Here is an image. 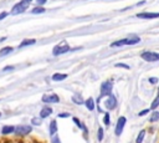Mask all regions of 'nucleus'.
Wrapping results in <instances>:
<instances>
[{
	"mask_svg": "<svg viewBox=\"0 0 159 143\" xmlns=\"http://www.w3.org/2000/svg\"><path fill=\"white\" fill-rule=\"evenodd\" d=\"M67 51H70V46H68V44L66 41H62L57 46L53 47L52 53H53V56H58V55H62V53H65Z\"/></svg>",
	"mask_w": 159,
	"mask_h": 143,
	"instance_id": "obj_3",
	"label": "nucleus"
},
{
	"mask_svg": "<svg viewBox=\"0 0 159 143\" xmlns=\"http://www.w3.org/2000/svg\"><path fill=\"white\" fill-rule=\"evenodd\" d=\"M149 82H150V83H157V82H158V78H157V77H150V78H149Z\"/></svg>",
	"mask_w": 159,
	"mask_h": 143,
	"instance_id": "obj_33",
	"label": "nucleus"
},
{
	"mask_svg": "<svg viewBox=\"0 0 159 143\" xmlns=\"http://www.w3.org/2000/svg\"><path fill=\"white\" fill-rule=\"evenodd\" d=\"M137 17H139V19H157V17H159V12H139V14H137Z\"/></svg>",
	"mask_w": 159,
	"mask_h": 143,
	"instance_id": "obj_9",
	"label": "nucleus"
},
{
	"mask_svg": "<svg viewBox=\"0 0 159 143\" xmlns=\"http://www.w3.org/2000/svg\"><path fill=\"white\" fill-rule=\"evenodd\" d=\"M103 123H104L106 126H108V124L111 123V118H109V113H108V112H106V113H104V117H103Z\"/></svg>",
	"mask_w": 159,
	"mask_h": 143,
	"instance_id": "obj_25",
	"label": "nucleus"
},
{
	"mask_svg": "<svg viewBox=\"0 0 159 143\" xmlns=\"http://www.w3.org/2000/svg\"><path fill=\"white\" fill-rule=\"evenodd\" d=\"M41 118L40 117H34L32 119H31V124L32 126H41Z\"/></svg>",
	"mask_w": 159,
	"mask_h": 143,
	"instance_id": "obj_23",
	"label": "nucleus"
},
{
	"mask_svg": "<svg viewBox=\"0 0 159 143\" xmlns=\"http://www.w3.org/2000/svg\"><path fill=\"white\" fill-rule=\"evenodd\" d=\"M145 134H147V132H145V129H142L139 133H138V137L135 138V143H143V141H144V137H145Z\"/></svg>",
	"mask_w": 159,
	"mask_h": 143,
	"instance_id": "obj_17",
	"label": "nucleus"
},
{
	"mask_svg": "<svg viewBox=\"0 0 159 143\" xmlns=\"http://www.w3.org/2000/svg\"><path fill=\"white\" fill-rule=\"evenodd\" d=\"M12 50H14V48H12L11 46H6V47H2V48L0 50V56H6V55H7V53H10Z\"/></svg>",
	"mask_w": 159,
	"mask_h": 143,
	"instance_id": "obj_20",
	"label": "nucleus"
},
{
	"mask_svg": "<svg viewBox=\"0 0 159 143\" xmlns=\"http://www.w3.org/2000/svg\"><path fill=\"white\" fill-rule=\"evenodd\" d=\"M117 104H118V102H117V98H116L114 95H109V96L106 98V101H104V107H106L108 111L114 109V108L117 107Z\"/></svg>",
	"mask_w": 159,
	"mask_h": 143,
	"instance_id": "obj_6",
	"label": "nucleus"
},
{
	"mask_svg": "<svg viewBox=\"0 0 159 143\" xmlns=\"http://www.w3.org/2000/svg\"><path fill=\"white\" fill-rule=\"evenodd\" d=\"M36 42V40L35 39H29V40H24L20 45H19V47H25V46H29V45H34Z\"/></svg>",
	"mask_w": 159,
	"mask_h": 143,
	"instance_id": "obj_19",
	"label": "nucleus"
},
{
	"mask_svg": "<svg viewBox=\"0 0 159 143\" xmlns=\"http://www.w3.org/2000/svg\"><path fill=\"white\" fill-rule=\"evenodd\" d=\"M142 58L148 61V62L159 61V53L158 52H153V51H144V52H142Z\"/></svg>",
	"mask_w": 159,
	"mask_h": 143,
	"instance_id": "obj_7",
	"label": "nucleus"
},
{
	"mask_svg": "<svg viewBox=\"0 0 159 143\" xmlns=\"http://www.w3.org/2000/svg\"><path fill=\"white\" fill-rule=\"evenodd\" d=\"M71 114L68 113V112H61V113H58V117L60 118H68Z\"/></svg>",
	"mask_w": 159,
	"mask_h": 143,
	"instance_id": "obj_29",
	"label": "nucleus"
},
{
	"mask_svg": "<svg viewBox=\"0 0 159 143\" xmlns=\"http://www.w3.org/2000/svg\"><path fill=\"white\" fill-rule=\"evenodd\" d=\"M72 101H73L76 104H82V103H84V99H83L82 96L78 95V93H75V95L72 96Z\"/></svg>",
	"mask_w": 159,
	"mask_h": 143,
	"instance_id": "obj_16",
	"label": "nucleus"
},
{
	"mask_svg": "<svg viewBox=\"0 0 159 143\" xmlns=\"http://www.w3.org/2000/svg\"><path fill=\"white\" fill-rule=\"evenodd\" d=\"M127 45V39H122V40H118V41H114L111 44L112 47H119V46H124Z\"/></svg>",
	"mask_w": 159,
	"mask_h": 143,
	"instance_id": "obj_18",
	"label": "nucleus"
},
{
	"mask_svg": "<svg viewBox=\"0 0 159 143\" xmlns=\"http://www.w3.org/2000/svg\"><path fill=\"white\" fill-rule=\"evenodd\" d=\"M56 133H57V122H56L55 119H52V121L50 122V134L53 136V134H56Z\"/></svg>",
	"mask_w": 159,
	"mask_h": 143,
	"instance_id": "obj_15",
	"label": "nucleus"
},
{
	"mask_svg": "<svg viewBox=\"0 0 159 143\" xmlns=\"http://www.w3.org/2000/svg\"><path fill=\"white\" fill-rule=\"evenodd\" d=\"M84 106L87 107L88 111H93L94 107H96V106H94V99H93L92 97H88V98L84 101Z\"/></svg>",
	"mask_w": 159,
	"mask_h": 143,
	"instance_id": "obj_12",
	"label": "nucleus"
},
{
	"mask_svg": "<svg viewBox=\"0 0 159 143\" xmlns=\"http://www.w3.org/2000/svg\"><path fill=\"white\" fill-rule=\"evenodd\" d=\"M148 112H149V109H143V111H140V112L138 113V116H139V117H143V116L148 114Z\"/></svg>",
	"mask_w": 159,
	"mask_h": 143,
	"instance_id": "obj_31",
	"label": "nucleus"
},
{
	"mask_svg": "<svg viewBox=\"0 0 159 143\" xmlns=\"http://www.w3.org/2000/svg\"><path fill=\"white\" fill-rule=\"evenodd\" d=\"M36 2H37V5H42L46 2V0H36Z\"/></svg>",
	"mask_w": 159,
	"mask_h": 143,
	"instance_id": "obj_34",
	"label": "nucleus"
},
{
	"mask_svg": "<svg viewBox=\"0 0 159 143\" xmlns=\"http://www.w3.org/2000/svg\"><path fill=\"white\" fill-rule=\"evenodd\" d=\"M10 70H14L12 66H7V67H4V71H10Z\"/></svg>",
	"mask_w": 159,
	"mask_h": 143,
	"instance_id": "obj_35",
	"label": "nucleus"
},
{
	"mask_svg": "<svg viewBox=\"0 0 159 143\" xmlns=\"http://www.w3.org/2000/svg\"><path fill=\"white\" fill-rule=\"evenodd\" d=\"M149 121H150V122H157V121H159V112H158V111H154Z\"/></svg>",
	"mask_w": 159,
	"mask_h": 143,
	"instance_id": "obj_24",
	"label": "nucleus"
},
{
	"mask_svg": "<svg viewBox=\"0 0 159 143\" xmlns=\"http://www.w3.org/2000/svg\"><path fill=\"white\" fill-rule=\"evenodd\" d=\"M158 106H159V90H158V95H157V97L154 98V101H153L152 104H150V109H155Z\"/></svg>",
	"mask_w": 159,
	"mask_h": 143,
	"instance_id": "obj_21",
	"label": "nucleus"
},
{
	"mask_svg": "<svg viewBox=\"0 0 159 143\" xmlns=\"http://www.w3.org/2000/svg\"><path fill=\"white\" fill-rule=\"evenodd\" d=\"M97 139H98L99 142H102V139H103V128H102V127L98 128V132H97Z\"/></svg>",
	"mask_w": 159,
	"mask_h": 143,
	"instance_id": "obj_26",
	"label": "nucleus"
},
{
	"mask_svg": "<svg viewBox=\"0 0 159 143\" xmlns=\"http://www.w3.org/2000/svg\"><path fill=\"white\" fill-rule=\"evenodd\" d=\"M30 1H31V0H21L20 2H17V4L11 9V14H12V15H17V14L24 12V11L27 9V6L30 5Z\"/></svg>",
	"mask_w": 159,
	"mask_h": 143,
	"instance_id": "obj_2",
	"label": "nucleus"
},
{
	"mask_svg": "<svg viewBox=\"0 0 159 143\" xmlns=\"http://www.w3.org/2000/svg\"><path fill=\"white\" fill-rule=\"evenodd\" d=\"M51 113H52V108L48 107V106H45V107L40 111V118H41V119H42V118H47L48 116H51Z\"/></svg>",
	"mask_w": 159,
	"mask_h": 143,
	"instance_id": "obj_10",
	"label": "nucleus"
},
{
	"mask_svg": "<svg viewBox=\"0 0 159 143\" xmlns=\"http://www.w3.org/2000/svg\"><path fill=\"white\" fill-rule=\"evenodd\" d=\"M14 129H15L14 126H4L2 129H1V134L2 136H9V134L14 133Z\"/></svg>",
	"mask_w": 159,
	"mask_h": 143,
	"instance_id": "obj_13",
	"label": "nucleus"
},
{
	"mask_svg": "<svg viewBox=\"0 0 159 143\" xmlns=\"http://www.w3.org/2000/svg\"><path fill=\"white\" fill-rule=\"evenodd\" d=\"M32 131V127L31 126H27V124H20V126H16L15 129H14V134L15 137H19V138H22V137H26L31 133Z\"/></svg>",
	"mask_w": 159,
	"mask_h": 143,
	"instance_id": "obj_1",
	"label": "nucleus"
},
{
	"mask_svg": "<svg viewBox=\"0 0 159 143\" xmlns=\"http://www.w3.org/2000/svg\"><path fill=\"white\" fill-rule=\"evenodd\" d=\"M66 78H67V75L66 73H58V72H56V73L52 75V80L53 81H63Z\"/></svg>",
	"mask_w": 159,
	"mask_h": 143,
	"instance_id": "obj_14",
	"label": "nucleus"
},
{
	"mask_svg": "<svg viewBox=\"0 0 159 143\" xmlns=\"http://www.w3.org/2000/svg\"><path fill=\"white\" fill-rule=\"evenodd\" d=\"M125 123H127V118H125L124 116H122V117H119V118H118L117 124H116V127H114V134H116L117 137L122 134V132H123V129H124Z\"/></svg>",
	"mask_w": 159,
	"mask_h": 143,
	"instance_id": "obj_5",
	"label": "nucleus"
},
{
	"mask_svg": "<svg viewBox=\"0 0 159 143\" xmlns=\"http://www.w3.org/2000/svg\"><path fill=\"white\" fill-rule=\"evenodd\" d=\"M139 41H140V37L137 35H130L127 37V45H134V44H138Z\"/></svg>",
	"mask_w": 159,
	"mask_h": 143,
	"instance_id": "obj_11",
	"label": "nucleus"
},
{
	"mask_svg": "<svg viewBox=\"0 0 159 143\" xmlns=\"http://www.w3.org/2000/svg\"><path fill=\"white\" fill-rule=\"evenodd\" d=\"M41 99L45 103H57L60 101V97L56 93H50V95H43Z\"/></svg>",
	"mask_w": 159,
	"mask_h": 143,
	"instance_id": "obj_8",
	"label": "nucleus"
},
{
	"mask_svg": "<svg viewBox=\"0 0 159 143\" xmlns=\"http://www.w3.org/2000/svg\"><path fill=\"white\" fill-rule=\"evenodd\" d=\"M112 90H113V85L111 81H104L101 85V97H108L109 95H112Z\"/></svg>",
	"mask_w": 159,
	"mask_h": 143,
	"instance_id": "obj_4",
	"label": "nucleus"
},
{
	"mask_svg": "<svg viewBox=\"0 0 159 143\" xmlns=\"http://www.w3.org/2000/svg\"><path fill=\"white\" fill-rule=\"evenodd\" d=\"M6 16H7V12H6V11H2V12H0V20L5 19Z\"/></svg>",
	"mask_w": 159,
	"mask_h": 143,
	"instance_id": "obj_32",
	"label": "nucleus"
},
{
	"mask_svg": "<svg viewBox=\"0 0 159 143\" xmlns=\"http://www.w3.org/2000/svg\"><path fill=\"white\" fill-rule=\"evenodd\" d=\"M72 119H73V122H75V123L77 124V127H78V128H81V129H83V124L81 123V121H80V119H78L77 117H73Z\"/></svg>",
	"mask_w": 159,
	"mask_h": 143,
	"instance_id": "obj_28",
	"label": "nucleus"
},
{
	"mask_svg": "<svg viewBox=\"0 0 159 143\" xmlns=\"http://www.w3.org/2000/svg\"><path fill=\"white\" fill-rule=\"evenodd\" d=\"M51 143H61V139H60V137L57 136V133L53 134V136H51Z\"/></svg>",
	"mask_w": 159,
	"mask_h": 143,
	"instance_id": "obj_27",
	"label": "nucleus"
},
{
	"mask_svg": "<svg viewBox=\"0 0 159 143\" xmlns=\"http://www.w3.org/2000/svg\"><path fill=\"white\" fill-rule=\"evenodd\" d=\"M114 66H116V67H124V68L129 70V66H128V65H125V63H116Z\"/></svg>",
	"mask_w": 159,
	"mask_h": 143,
	"instance_id": "obj_30",
	"label": "nucleus"
},
{
	"mask_svg": "<svg viewBox=\"0 0 159 143\" xmlns=\"http://www.w3.org/2000/svg\"><path fill=\"white\" fill-rule=\"evenodd\" d=\"M31 12H32V14H41V12H45V7H42V6L34 7V9L31 10Z\"/></svg>",
	"mask_w": 159,
	"mask_h": 143,
	"instance_id": "obj_22",
	"label": "nucleus"
},
{
	"mask_svg": "<svg viewBox=\"0 0 159 143\" xmlns=\"http://www.w3.org/2000/svg\"><path fill=\"white\" fill-rule=\"evenodd\" d=\"M0 117H1V112H0Z\"/></svg>",
	"mask_w": 159,
	"mask_h": 143,
	"instance_id": "obj_36",
	"label": "nucleus"
}]
</instances>
